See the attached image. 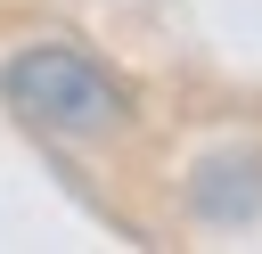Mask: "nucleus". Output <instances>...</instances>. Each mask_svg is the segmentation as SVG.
<instances>
[{
  "label": "nucleus",
  "instance_id": "1",
  "mask_svg": "<svg viewBox=\"0 0 262 254\" xmlns=\"http://www.w3.org/2000/svg\"><path fill=\"white\" fill-rule=\"evenodd\" d=\"M0 98L25 123L57 131V139H115L131 123V90L90 49H74V41H25V49H8L0 57Z\"/></svg>",
  "mask_w": 262,
  "mask_h": 254
},
{
  "label": "nucleus",
  "instance_id": "2",
  "mask_svg": "<svg viewBox=\"0 0 262 254\" xmlns=\"http://www.w3.org/2000/svg\"><path fill=\"white\" fill-rule=\"evenodd\" d=\"M188 197H196L205 221H254L262 213V156H213V164H196Z\"/></svg>",
  "mask_w": 262,
  "mask_h": 254
}]
</instances>
